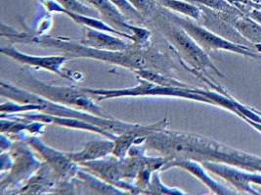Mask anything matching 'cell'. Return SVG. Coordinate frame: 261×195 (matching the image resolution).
Segmentation results:
<instances>
[{
  "mask_svg": "<svg viewBox=\"0 0 261 195\" xmlns=\"http://www.w3.org/2000/svg\"><path fill=\"white\" fill-rule=\"evenodd\" d=\"M38 1H40V2H42V1H43V0H38Z\"/></svg>",
  "mask_w": 261,
  "mask_h": 195,
  "instance_id": "cell-30",
  "label": "cell"
},
{
  "mask_svg": "<svg viewBox=\"0 0 261 195\" xmlns=\"http://www.w3.org/2000/svg\"><path fill=\"white\" fill-rule=\"evenodd\" d=\"M115 147L114 140H95L85 144L80 152L68 153L70 158L75 163H82L86 161H92L97 159L104 158L108 154L113 153Z\"/></svg>",
  "mask_w": 261,
  "mask_h": 195,
  "instance_id": "cell-15",
  "label": "cell"
},
{
  "mask_svg": "<svg viewBox=\"0 0 261 195\" xmlns=\"http://www.w3.org/2000/svg\"><path fill=\"white\" fill-rule=\"evenodd\" d=\"M259 52H260V53H261V50H260V51H259Z\"/></svg>",
  "mask_w": 261,
  "mask_h": 195,
  "instance_id": "cell-31",
  "label": "cell"
},
{
  "mask_svg": "<svg viewBox=\"0 0 261 195\" xmlns=\"http://www.w3.org/2000/svg\"><path fill=\"white\" fill-rule=\"evenodd\" d=\"M234 27L241 36L246 38L252 47L257 52L261 50V25L249 18V16L243 15L236 19ZM260 53V52H259Z\"/></svg>",
  "mask_w": 261,
  "mask_h": 195,
  "instance_id": "cell-16",
  "label": "cell"
},
{
  "mask_svg": "<svg viewBox=\"0 0 261 195\" xmlns=\"http://www.w3.org/2000/svg\"><path fill=\"white\" fill-rule=\"evenodd\" d=\"M60 5L71 12L79 13L82 15H86V16H91V17H97L98 12L95 9L88 7L84 5L81 1L79 0H56Z\"/></svg>",
  "mask_w": 261,
  "mask_h": 195,
  "instance_id": "cell-22",
  "label": "cell"
},
{
  "mask_svg": "<svg viewBox=\"0 0 261 195\" xmlns=\"http://www.w3.org/2000/svg\"><path fill=\"white\" fill-rule=\"evenodd\" d=\"M171 167H179V168H182L184 170L190 172L191 174H193L199 180H201L202 183H204L205 185H207L210 187V189L216 194H234V192L232 190L221 185L220 183L215 182L211 177H208L203 170V168L197 161L189 160V159H168L166 161L163 170H167Z\"/></svg>",
  "mask_w": 261,
  "mask_h": 195,
  "instance_id": "cell-12",
  "label": "cell"
},
{
  "mask_svg": "<svg viewBox=\"0 0 261 195\" xmlns=\"http://www.w3.org/2000/svg\"><path fill=\"white\" fill-rule=\"evenodd\" d=\"M84 168L91 172L94 176L103 179L107 183H111L112 185H119L126 183H121V179L124 178L123 173V161L122 160H115V159L103 158L86 161L80 163Z\"/></svg>",
  "mask_w": 261,
  "mask_h": 195,
  "instance_id": "cell-10",
  "label": "cell"
},
{
  "mask_svg": "<svg viewBox=\"0 0 261 195\" xmlns=\"http://www.w3.org/2000/svg\"><path fill=\"white\" fill-rule=\"evenodd\" d=\"M131 5L142 15L143 17L150 18L156 10L159 4L155 0H128Z\"/></svg>",
  "mask_w": 261,
  "mask_h": 195,
  "instance_id": "cell-24",
  "label": "cell"
},
{
  "mask_svg": "<svg viewBox=\"0 0 261 195\" xmlns=\"http://www.w3.org/2000/svg\"><path fill=\"white\" fill-rule=\"evenodd\" d=\"M170 18L174 23L178 24L182 29H184L205 51L225 50L244 56L261 59V53L257 52L255 49L251 48L247 45L232 42L224 37L216 35L207 28H203L199 25L195 24L189 19H185L174 15H170Z\"/></svg>",
  "mask_w": 261,
  "mask_h": 195,
  "instance_id": "cell-6",
  "label": "cell"
},
{
  "mask_svg": "<svg viewBox=\"0 0 261 195\" xmlns=\"http://www.w3.org/2000/svg\"><path fill=\"white\" fill-rule=\"evenodd\" d=\"M81 43L90 47L111 51H125L134 46V44H130L119 37H113L112 34L107 35L103 31L92 28L85 29V35Z\"/></svg>",
  "mask_w": 261,
  "mask_h": 195,
  "instance_id": "cell-13",
  "label": "cell"
},
{
  "mask_svg": "<svg viewBox=\"0 0 261 195\" xmlns=\"http://www.w3.org/2000/svg\"><path fill=\"white\" fill-rule=\"evenodd\" d=\"M110 1L127 18L128 21L133 20L134 22H137V23L144 22L145 18L131 5L128 0H110Z\"/></svg>",
  "mask_w": 261,
  "mask_h": 195,
  "instance_id": "cell-23",
  "label": "cell"
},
{
  "mask_svg": "<svg viewBox=\"0 0 261 195\" xmlns=\"http://www.w3.org/2000/svg\"><path fill=\"white\" fill-rule=\"evenodd\" d=\"M88 94L93 95L97 100L122 96H172L191 99L195 101L213 104L212 101L201 93L200 89L180 87V86H161L143 79L138 86L123 89H94L83 88Z\"/></svg>",
  "mask_w": 261,
  "mask_h": 195,
  "instance_id": "cell-3",
  "label": "cell"
},
{
  "mask_svg": "<svg viewBox=\"0 0 261 195\" xmlns=\"http://www.w3.org/2000/svg\"><path fill=\"white\" fill-rule=\"evenodd\" d=\"M147 193H154V194H182L183 192L177 189H171L167 188L165 184L161 183L159 176H154L153 182L151 183V188H148L145 190Z\"/></svg>",
  "mask_w": 261,
  "mask_h": 195,
  "instance_id": "cell-25",
  "label": "cell"
},
{
  "mask_svg": "<svg viewBox=\"0 0 261 195\" xmlns=\"http://www.w3.org/2000/svg\"><path fill=\"white\" fill-rule=\"evenodd\" d=\"M246 16H249V18H251L252 20L261 25V9L253 8Z\"/></svg>",
  "mask_w": 261,
  "mask_h": 195,
  "instance_id": "cell-26",
  "label": "cell"
},
{
  "mask_svg": "<svg viewBox=\"0 0 261 195\" xmlns=\"http://www.w3.org/2000/svg\"><path fill=\"white\" fill-rule=\"evenodd\" d=\"M247 177H248L249 183L261 185V175H258L256 173L247 172Z\"/></svg>",
  "mask_w": 261,
  "mask_h": 195,
  "instance_id": "cell-27",
  "label": "cell"
},
{
  "mask_svg": "<svg viewBox=\"0 0 261 195\" xmlns=\"http://www.w3.org/2000/svg\"><path fill=\"white\" fill-rule=\"evenodd\" d=\"M25 42H31L38 46L56 49L69 58H91L100 61L108 62L121 67L137 70H153L165 72L168 69V62L164 55L152 49L133 46L125 51H111L94 48L83 43L74 42L67 38L50 37L46 36H27Z\"/></svg>",
  "mask_w": 261,
  "mask_h": 195,
  "instance_id": "cell-2",
  "label": "cell"
},
{
  "mask_svg": "<svg viewBox=\"0 0 261 195\" xmlns=\"http://www.w3.org/2000/svg\"><path fill=\"white\" fill-rule=\"evenodd\" d=\"M146 134H140L137 132H129L124 134H119L117 138L114 140L115 147L113 150V154L119 159L124 158L126 153H128L132 144H135L136 140Z\"/></svg>",
  "mask_w": 261,
  "mask_h": 195,
  "instance_id": "cell-19",
  "label": "cell"
},
{
  "mask_svg": "<svg viewBox=\"0 0 261 195\" xmlns=\"http://www.w3.org/2000/svg\"><path fill=\"white\" fill-rule=\"evenodd\" d=\"M29 142L37 152L42 156L48 164L54 169L55 173L61 178H71L79 173V167L73 162L68 153L60 152L44 144L40 139L33 137L29 139Z\"/></svg>",
  "mask_w": 261,
  "mask_h": 195,
  "instance_id": "cell-7",
  "label": "cell"
},
{
  "mask_svg": "<svg viewBox=\"0 0 261 195\" xmlns=\"http://www.w3.org/2000/svg\"><path fill=\"white\" fill-rule=\"evenodd\" d=\"M1 53L11 57L14 60L29 65L34 68L47 70L59 76H66L62 71L64 64L68 61L67 56H36L25 54L15 47H6L1 49Z\"/></svg>",
  "mask_w": 261,
  "mask_h": 195,
  "instance_id": "cell-8",
  "label": "cell"
},
{
  "mask_svg": "<svg viewBox=\"0 0 261 195\" xmlns=\"http://www.w3.org/2000/svg\"><path fill=\"white\" fill-rule=\"evenodd\" d=\"M0 92H1V96L10 98L18 103L16 104V103L8 102L5 104H2L1 112L3 114H10V113L16 114V113L38 111L40 113L49 114L53 116L74 118V119L91 123L115 134L137 132V133L147 135L151 132L166 129V126L167 125L166 120L154 125H150V126H141V125H133L128 123L117 121L114 118L99 117L84 111L82 112L80 110L73 109L69 106L53 102L51 100H48L46 98L36 94L35 92H30L5 83H1Z\"/></svg>",
  "mask_w": 261,
  "mask_h": 195,
  "instance_id": "cell-1",
  "label": "cell"
},
{
  "mask_svg": "<svg viewBox=\"0 0 261 195\" xmlns=\"http://www.w3.org/2000/svg\"><path fill=\"white\" fill-rule=\"evenodd\" d=\"M59 12L66 14L67 16H69L70 18H71L77 24L83 25V26H85V27L92 28V29L99 30V31H103V32H106V33H110V34L115 35V36H120V37H125L127 39H130L131 41L133 40V37L130 35H128L126 33H123V32H120L119 30H116L114 27H111V26H109V25L102 22V21H100V20H98L97 18H94V17L82 15V14H79V13L71 12V11H68V10L64 9L62 6L60 8Z\"/></svg>",
  "mask_w": 261,
  "mask_h": 195,
  "instance_id": "cell-17",
  "label": "cell"
},
{
  "mask_svg": "<svg viewBox=\"0 0 261 195\" xmlns=\"http://www.w3.org/2000/svg\"><path fill=\"white\" fill-rule=\"evenodd\" d=\"M194 3L201 4L210 8L211 10H214L217 12L226 13L234 16L244 15L235 6L230 4L227 0H194Z\"/></svg>",
  "mask_w": 261,
  "mask_h": 195,
  "instance_id": "cell-21",
  "label": "cell"
},
{
  "mask_svg": "<svg viewBox=\"0 0 261 195\" xmlns=\"http://www.w3.org/2000/svg\"><path fill=\"white\" fill-rule=\"evenodd\" d=\"M83 1H85V2H87V3L90 4V1H89V0H83Z\"/></svg>",
  "mask_w": 261,
  "mask_h": 195,
  "instance_id": "cell-29",
  "label": "cell"
},
{
  "mask_svg": "<svg viewBox=\"0 0 261 195\" xmlns=\"http://www.w3.org/2000/svg\"><path fill=\"white\" fill-rule=\"evenodd\" d=\"M185 1H188V2H192V3H194V0H185Z\"/></svg>",
  "mask_w": 261,
  "mask_h": 195,
  "instance_id": "cell-28",
  "label": "cell"
},
{
  "mask_svg": "<svg viewBox=\"0 0 261 195\" xmlns=\"http://www.w3.org/2000/svg\"><path fill=\"white\" fill-rule=\"evenodd\" d=\"M159 4L166 7L171 11L181 13L193 20L200 21L202 19V10L195 3L185 0H155Z\"/></svg>",
  "mask_w": 261,
  "mask_h": 195,
  "instance_id": "cell-18",
  "label": "cell"
},
{
  "mask_svg": "<svg viewBox=\"0 0 261 195\" xmlns=\"http://www.w3.org/2000/svg\"><path fill=\"white\" fill-rule=\"evenodd\" d=\"M202 166L214 173L215 175L220 176L228 183L237 188L238 191L249 194H259L251 186L247 177V171H241L236 167L216 162H202Z\"/></svg>",
  "mask_w": 261,
  "mask_h": 195,
  "instance_id": "cell-11",
  "label": "cell"
},
{
  "mask_svg": "<svg viewBox=\"0 0 261 195\" xmlns=\"http://www.w3.org/2000/svg\"><path fill=\"white\" fill-rule=\"evenodd\" d=\"M16 116H20L24 118L25 120L30 121H36V122L48 123V124H56L63 127L67 128H71V129H79V130H85V131H90L93 133L102 134L104 136H107L109 138L115 140L117 138V134H113L109 131H106L105 129L98 127L96 125H93L91 123L74 119V118H67V117H59V116H53L49 114H36L32 112V114H19L16 113Z\"/></svg>",
  "mask_w": 261,
  "mask_h": 195,
  "instance_id": "cell-9",
  "label": "cell"
},
{
  "mask_svg": "<svg viewBox=\"0 0 261 195\" xmlns=\"http://www.w3.org/2000/svg\"><path fill=\"white\" fill-rule=\"evenodd\" d=\"M44 125L41 123H24V121L13 122V121H1V132L2 133H17L23 130H27L31 133H40Z\"/></svg>",
  "mask_w": 261,
  "mask_h": 195,
  "instance_id": "cell-20",
  "label": "cell"
},
{
  "mask_svg": "<svg viewBox=\"0 0 261 195\" xmlns=\"http://www.w3.org/2000/svg\"><path fill=\"white\" fill-rule=\"evenodd\" d=\"M27 85L31 87V89H34L33 92L53 102L71 108L76 107L79 110H83L84 112L99 117L113 118L101 107L96 105L94 101L87 95L88 93L83 88L52 86L34 78H30L27 81Z\"/></svg>",
  "mask_w": 261,
  "mask_h": 195,
  "instance_id": "cell-4",
  "label": "cell"
},
{
  "mask_svg": "<svg viewBox=\"0 0 261 195\" xmlns=\"http://www.w3.org/2000/svg\"><path fill=\"white\" fill-rule=\"evenodd\" d=\"M172 23L173 25L165 26L166 29L164 31V34H166L170 43L178 51L180 56L188 63V65L197 72L212 71L217 76L223 77L222 73L211 60L205 50L201 47L178 24L173 21Z\"/></svg>",
  "mask_w": 261,
  "mask_h": 195,
  "instance_id": "cell-5",
  "label": "cell"
},
{
  "mask_svg": "<svg viewBox=\"0 0 261 195\" xmlns=\"http://www.w3.org/2000/svg\"><path fill=\"white\" fill-rule=\"evenodd\" d=\"M89 1H90V4H93L95 6L96 10L101 12L102 17L105 20L109 21L115 29L116 28L119 29L120 32L125 31L132 36L133 26L128 23L127 18L120 12L110 0H89Z\"/></svg>",
  "mask_w": 261,
  "mask_h": 195,
  "instance_id": "cell-14",
  "label": "cell"
}]
</instances>
